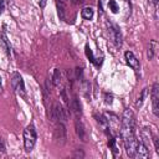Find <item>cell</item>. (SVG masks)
<instances>
[{
    "label": "cell",
    "mask_w": 159,
    "mask_h": 159,
    "mask_svg": "<svg viewBox=\"0 0 159 159\" xmlns=\"http://www.w3.org/2000/svg\"><path fill=\"white\" fill-rule=\"evenodd\" d=\"M147 89H148V88H143V89H142V92H140V94H139V97H138V99H137V102H135V107H140V106L143 104L144 98H145V96H147Z\"/></svg>",
    "instance_id": "obj_15"
},
{
    "label": "cell",
    "mask_w": 159,
    "mask_h": 159,
    "mask_svg": "<svg viewBox=\"0 0 159 159\" xmlns=\"http://www.w3.org/2000/svg\"><path fill=\"white\" fill-rule=\"evenodd\" d=\"M78 155H80V157H83V153H82V152H77V153L75 154V157H78Z\"/></svg>",
    "instance_id": "obj_27"
},
{
    "label": "cell",
    "mask_w": 159,
    "mask_h": 159,
    "mask_svg": "<svg viewBox=\"0 0 159 159\" xmlns=\"http://www.w3.org/2000/svg\"><path fill=\"white\" fill-rule=\"evenodd\" d=\"M124 1H125V2H129V0H124Z\"/></svg>",
    "instance_id": "obj_29"
},
{
    "label": "cell",
    "mask_w": 159,
    "mask_h": 159,
    "mask_svg": "<svg viewBox=\"0 0 159 159\" xmlns=\"http://www.w3.org/2000/svg\"><path fill=\"white\" fill-rule=\"evenodd\" d=\"M0 43H1V46L4 47V50L6 51V53L10 55V53H11V46H10V43H9V41H7V37H6L5 31L1 32V36H0Z\"/></svg>",
    "instance_id": "obj_13"
},
{
    "label": "cell",
    "mask_w": 159,
    "mask_h": 159,
    "mask_svg": "<svg viewBox=\"0 0 159 159\" xmlns=\"http://www.w3.org/2000/svg\"><path fill=\"white\" fill-rule=\"evenodd\" d=\"M135 135V117L130 109H125L120 120V137L122 139Z\"/></svg>",
    "instance_id": "obj_1"
},
{
    "label": "cell",
    "mask_w": 159,
    "mask_h": 159,
    "mask_svg": "<svg viewBox=\"0 0 159 159\" xmlns=\"http://www.w3.org/2000/svg\"><path fill=\"white\" fill-rule=\"evenodd\" d=\"M11 86L14 88V91L20 94V96H25V84H24V80L22 77L20 76V73H14L12 75V78H11Z\"/></svg>",
    "instance_id": "obj_5"
},
{
    "label": "cell",
    "mask_w": 159,
    "mask_h": 159,
    "mask_svg": "<svg viewBox=\"0 0 159 159\" xmlns=\"http://www.w3.org/2000/svg\"><path fill=\"white\" fill-rule=\"evenodd\" d=\"M153 142H154V147H155V152L157 153H159V139H158V137H153Z\"/></svg>",
    "instance_id": "obj_21"
},
{
    "label": "cell",
    "mask_w": 159,
    "mask_h": 159,
    "mask_svg": "<svg viewBox=\"0 0 159 159\" xmlns=\"http://www.w3.org/2000/svg\"><path fill=\"white\" fill-rule=\"evenodd\" d=\"M46 1H47V0H40V6H41V7H45Z\"/></svg>",
    "instance_id": "obj_25"
},
{
    "label": "cell",
    "mask_w": 159,
    "mask_h": 159,
    "mask_svg": "<svg viewBox=\"0 0 159 159\" xmlns=\"http://www.w3.org/2000/svg\"><path fill=\"white\" fill-rule=\"evenodd\" d=\"M104 102L107 103V104H112V102H113V96L112 94H108V93H106L104 94Z\"/></svg>",
    "instance_id": "obj_20"
},
{
    "label": "cell",
    "mask_w": 159,
    "mask_h": 159,
    "mask_svg": "<svg viewBox=\"0 0 159 159\" xmlns=\"http://www.w3.org/2000/svg\"><path fill=\"white\" fill-rule=\"evenodd\" d=\"M51 120H58V122H66L67 119H68V113H67V111L63 108V106L62 104H60L58 102H56V103H53V106H52V109H51Z\"/></svg>",
    "instance_id": "obj_3"
},
{
    "label": "cell",
    "mask_w": 159,
    "mask_h": 159,
    "mask_svg": "<svg viewBox=\"0 0 159 159\" xmlns=\"http://www.w3.org/2000/svg\"><path fill=\"white\" fill-rule=\"evenodd\" d=\"M155 45H157V42L154 40L150 41V47L148 48V57L149 58H153V56H154V47H155Z\"/></svg>",
    "instance_id": "obj_19"
},
{
    "label": "cell",
    "mask_w": 159,
    "mask_h": 159,
    "mask_svg": "<svg viewBox=\"0 0 159 159\" xmlns=\"http://www.w3.org/2000/svg\"><path fill=\"white\" fill-rule=\"evenodd\" d=\"M5 5H6V0H0V15L2 14V11L5 9Z\"/></svg>",
    "instance_id": "obj_22"
},
{
    "label": "cell",
    "mask_w": 159,
    "mask_h": 159,
    "mask_svg": "<svg viewBox=\"0 0 159 159\" xmlns=\"http://www.w3.org/2000/svg\"><path fill=\"white\" fill-rule=\"evenodd\" d=\"M107 27H108V32H109L113 42L116 43L117 47H119L122 45V32H120V29L118 27V25H116L112 21H107Z\"/></svg>",
    "instance_id": "obj_4"
},
{
    "label": "cell",
    "mask_w": 159,
    "mask_h": 159,
    "mask_svg": "<svg viewBox=\"0 0 159 159\" xmlns=\"http://www.w3.org/2000/svg\"><path fill=\"white\" fill-rule=\"evenodd\" d=\"M55 139H57L61 144L65 143L66 140V128H65V124L62 122L58 123V125L56 127V130H55Z\"/></svg>",
    "instance_id": "obj_10"
},
{
    "label": "cell",
    "mask_w": 159,
    "mask_h": 159,
    "mask_svg": "<svg viewBox=\"0 0 159 159\" xmlns=\"http://www.w3.org/2000/svg\"><path fill=\"white\" fill-rule=\"evenodd\" d=\"M86 55H87V57L89 58V61H91V62H93L94 65H97V66H99V63H98V62L96 61L97 58H96V57L93 56V53H92V51H91V48L88 47V45L86 46Z\"/></svg>",
    "instance_id": "obj_17"
},
{
    "label": "cell",
    "mask_w": 159,
    "mask_h": 159,
    "mask_svg": "<svg viewBox=\"0 0 159 159\" xmlns=\"http://www.w3.org/2000/svg\"><path fill=\"white\" fill-rule=\"evenodd\" d=\"M36 143V130L34 124H29L24 130V145L26 152H31Z\"/></svg>",
    "instance_id": "obj_2"
},
{
    "label": "cell",
    "mask_w": 159,
    "mask_h": 159,
    "mask_svg": "<svg viewBox=\"0 0 159 159\" xmlns=\"http://www.w3.org/2000/svg\"><path fill=\"white\" fill-rule=\"evenodd\" d=\"M149 2H152L155 7H157V4H158V0H149Z\"/></svg>",
    "instance_id": "obj_26"
},
{
    "label": "cell",
    "mask_w": 159,
    "mask_h": 159,
    "mask_svg": "<svg viewBox=\"0 0 159 159\" xmlns=\"http://www.w3.org/2000/svg\"><path fill=\"white\" fill-rule=\"evenodd\" d=\"M60 82H61V71L58 68H56L55 72H53V84L58 86Z\"/></svg>",
    "instance_id": "obj_18"
},
{
    "label": "cell",
    "mask_w": 159,
    "mask_h": 159,
    "mask_svg": "<svg viewBox=\"0 0 159 159\" xmlns=\"http://www.w3.org/2000/svg\"><path fill=\"white\" fill-rule=\"evenodd\" d=\"M152 106H153V113L158 116V102H159V84L158 82H154L152 87Z\"/></svg>",
    "instance_id": "obj_8"
},
{
    "label": "cell",
    "mask_w": 159,
    "mask_h": 159,
    "mask_svg": "<svg viewBox=\"0 0 159 159\" xmlns=\"http://www.w3.org/2000/svg\"><path fill=\"white\" fill-rule=\"evenodd\" d=\"M150 157V153H149V149L147 147L145 143H143L142 140L138 142L137 144V148H135V153H134V157L133 158H138V159H147Z\"/></svg>",
    "instance_id": "obj_7"
},
{
    "label": "cell",
    "mask_w": 159,
    "mask_h": 159,
    "mask_svg": "<svg viewBox=\"0 0 159 159\" xmlns=\"http://www.w3.org/2000/svg\"><path fill=\"white\" fill-rule=\"evenodd\" d=\"M124 57H125V61H127V63L129 65V67H132L134 71H138V70L140 68L139 60L134 56V53H133L132 51H125Z\"/></svg>",
    "instance_id": "obj_9"
},
{
    "label": "cell",
    "mask_w": 159,
    "mask_h": 159,
    "mask_svg": "<svg viewBox=\"0 0 159 159\" xmlns=\"http://www.w3.org/2000/svg\"><path fill=\"white\" fill-rule=\"evenodd\" d=\"M70 107H71L72 112H73L77 117L82 113V106H81V102H80V99H78L77 97H73V98H72V101H71V103H70Z\"/></svg>",
    "instance_id": "obj_12"
},
{
    "label": "cell",
    "mask_w": 159,
    "mask_h": 159,
    "mask_svg": "<svg viewBox=\"0 0 159 159\" xmlns=\"http://www.w3.org/2000/svg\"><path fill=\"white\" fill-rule=\"evenodd\" d=\"M0 91H1V77H0Z\"/></svg>",
    "instance_id": "obj_28"
},
{
    "label": "cell",
    "mask_w": 159,
    "mask_h": 159,
    "mask_svg": "<svg viewBox=\"0 0 159 159\" xmlns=\"http://www.w3.org/2000/svg\"><path fill=\"white\" fill-rule=\"evenodd\" d=\"M0 152H5V142L2 138H0Z\"/></svg>",
    "instance_id": "obj_23"
},
{
    "label": "cell",
    "mask_w": 159,
    "mask_h": 159,
    "mask_svg": "<svg viewBox=\"0 0 159 159\" xmlns=\"http://www.w3.org/2000/svg\"><path fill=\"white\" fill-rule=\"evenodd\" d=\"M123 143H124V148H125V152L129 157H134V153H135V148H137V144H138V140H137V137L135 135H130L128 138H124L123 139Z\"/></svg>",
    "instance_id": "obj_6"
},
{
    "label": "cell",
    "mask_w": 159,
    "mask_h": 159,
    "mask_svg": "<svg viewBox=\"0 0 159 159\" xmlns=\"http://www.w3.org/2000/svg\"><path fill=\"white\" fill-rule=\"evenodd\" d=\"M81 15H82V17L83 19H86V20H91L92 17H93V9L92 7H83L82 9V11H81Z\"/></svg>",
    "instance_id": "obj_14"
},
{
    "label": "cell",
    "mask_w": 159,
    "mask_h": 159,
    "mask_svg": "<svg viewBox=\"0 0 159 159\" xmlns=\"http://www.w3.org/2000/svg\"><path fill=\"white\" fill-rule=\"evenodd\" d=\"M108 7H109V10H111L113 14H117V12L119 11V6H118V4L116 2V0H109V1H108Z\"/></svg>",
    "instance_id": "obj_16"
},
{
    "label": "cell",
    "mask_w": 159,
    "mask_h": 159,
    "mask_svg": "<svg viewBox=\"0 0 159 159\" xmlns=\"http://www.w3.org/2000/svg\"><path fill=\"white\" fill-rule=\"evenodd\" d=\"M98 11H99L101 14L103 12V10H102V1H101V0L98 1Z\"/></svg>",
    "instance_id": "obj_24"
},
{
    "label": "cell",
    "mask_w": 159,
    "mask_h": 159,
    "mask_svg": "<svg viewBox=\"0 0 159 159\" xmlns=\"http://www.w3.org/2000/svg\"><path fill=\"white\" fill-rule=\"evenodd\" d=\"M75 128H76V133H77V135L80 137V139H82L83 142H86V140H87V132H86V129H84L83 123H82L78 118H77L76 122H75Z\"/></svg>",
    "instance_id": "obj_11"
}]
</instances>
